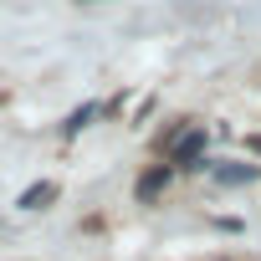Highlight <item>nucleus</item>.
Listing matches in <instances>:
<instances>
[{"label":"nucleus","instance_id":"1","mask_svg":"<svg viewBox=\"0 0 261 261\" xmlns=\"http://www.w3.org/2000/svg\"><path fill=\"white\" fill-rule=\"evenodd\" d=\"M174 164H185V169L205 164V128H185V134L174 139Z\"/></svg>","mask_w":261,"mask_h":261},{"label":"nucleus","instance_id":"2","mask_svg":"<svg viewBox=\"0 0 261 261\" xmlns=\"http://www.w3.org/2000/svg\"><path fill=\"white\" fill-rule=\"evenodd\" d=\"M210 174H215L220 185H256V179H261V169H256V164H215Z\"/></svg>","mask_w":261,"mask_h":261},{"label":"nucleus","instance_id":"3","mask_svg":"<svg viewBox=\"0 0 261 261\" xmlns=\"http://www.w3.org/2000/svg\"><path fill=\"white\" fill-rule=\"evenodd\" d=\"M51 200H57V185H51V179H36L31 190H21V200H16V205H21V210H46Z\"/></svg>","mask_w":261,"mask_h":261},{"label":"nucleus","instance_id":"4","mask_svg":"<svg viewBox=\"0 0 261 261\" xmlns=\"http://www.w3.org/2000/svg\"><path fill=\"white\" fill-rule=\"evenodd\" d=\"M164 185H169V164H159V169H149V174L139 179V200H154Z\"/></svg>","mask_w":261,"mask_h":261},{"label":"nucleus","instance_id":"5","mask_svg":"<svg viewBox=\"0 0 261 261\" xmlns=\"http://www.w3.org/2000/svg\"><path fill=\"white\" fill-rule=\"evenodd\" d=\"M97 113H102V108H97V102H82V108H77V113H72V118H67V123H62V134H82V128H87V123H92V118H97Z\"/></svg>","mask_w":261,"mask_h":261},{"label":"nucleus","instance_id":"6","mask_svg":"<svg viewBox=\"0 0 261 261\" xmlns=\"http://www.w3.org/2000/svg\"><path fill=\"white\" fill-rule=\"evenodd\" d=\"M251 149H256V154H261V134H256V139H251Z\"/></svg>","mask_w":261,"mask_h":261}]
</instances>
